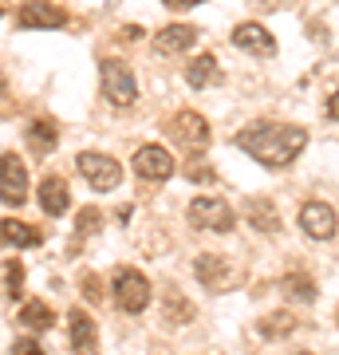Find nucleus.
<instances>
[{"label": "nucleus", "mask_w": 339, "mask_h": 355, "mask_svg": "<svg viewBox=\"0 0 339 355\" xmlns=\"http://www.w3.org/2000/svg\"><path fill=\"white\" fill-rule=\"evenodd\" d=\"M237 146L249 154L252 162H261L264 170H284L304 154L308 146V130L288 127V123H272V119H257L249 127H241Z\"/></svg>", "instance_id": "obj_1"}, {"label": "nucleus", "mask_w": 339, "mask_h": 355, "mask_svg": "<svg viewBox=\"0 0 339 355\" xmlns=\"http://www.w3.org/2000/svg\"><path fill=\"white\" fill-rule=\"evenodd\" d=\"M111 296H114V304H119V312L139 316V312L150 308V280L142 277L139 268L119 265L114 268V277H111Z\"/></svg>", "instance_id": "obj_2"}, {"label": "nucleus", "mask_w": 339, "mask_h": 355, "mask_svg": "<svg viewBox=\"0 0 339 355\" xmlns=\"http://www.w3.org/2000/svg\"><path fill=\"white\" fill-rule=\"evenodd\" d=\"M99 87H103V99L111 103V107H134V99H139L134 71H130L123 60H103L99 64Z\"/></svg>", "instance_id": "obj_3"}, {"label": "nucleus", "mask_w": 339, "mask_h": 355, "mask_svg": "<svg viewBox=\"0 0 339 355\" xmlns=\"http://www.w3.org/2000/svg\"><path fill=\"white\" fill-rule=\"evenodd\" d=\"M166 135L174 146H182L186 154H201L209 146V123H205V114L198 111H177L170 123H166Z\"/></svg>", "instance_id": "obj_4"}, {"label": "nucleus", "mask_w": 339, "mask_h": 355, "mask_svg": "<svg viewBox=\"0 0 339 355\" xmlns=\"http://www.w3.org/2000/svg\"><path fill=\"white\" fill-rule=\"evenodd\" d=\"M189 225L193 229H209V233H229V229L237 225V214H233V205L221 202V198H193L186 209Z\"/></svg>", "instance_id": "obj_5"}, {"label": "nucleus", "mask_w": 339, "mask_h": 355, "mask_svg": "<svg viewBox=\"0 0 339 355\" xmlns=\"http://www.w3.org/2000/svg\"><path fill=\"white\" fill-rule=\"evenodd\" d=\"M76 166H79V174L87 178V186H91V190H99V193L119 190V182H123V166L114 162L111 154L83 150V154L76 158Z\"/></svg>", "instance_id": "obj_6"}, {"label": "nucleus", "mask_w": 339, "mask_h": 355, "mask_svg": "<svg viewBox=\"0 0 339 355\" xmlns=\"http://www.w3.org/2000/svg\"><path fill=\"white\" fill-rule=\"evenodd\" d=\"M0 202L12 205V209L28 202V166L12 150L0 154Z\"/></svg>", "instance_id": "obj_7"}, {"label": "nucleus", "mask_w": 339, "mask_h": 355, "mask_svg": "<svg viewBox=\"0 0 339 355\" xmlns=\"http://www.w3.org/2000/svg\"><path fill=\"white\" fill-rule=\"evenodd\" d=\"M130 166H134V174L146 178V182H166V178H174V170H177V162L170 158V150H166L162 142L139 146L134 158H130Z\"/></svg>", "instance_id": "obj_8"}, {"label": "nucleus", "mask_w": 339, "mask_h": 355, "mask_svg": "<svg viewBox=\"0 0 339 355\" xmlns=\"http://www.w3.org/2000/svg\"><path fill=\"white\" fill-rule=\"evenodd\" d=\"M296 221H300V229L312 237V241H331V237L339 233V217L327 202H304Z\"/></svg>", "instance_id": "obj_9"}, {"label": "nucleus", "mask_w": 339, "mask_h": 355, "mask_svg": "<svg viewBox=\"0 0 339 355\" xmlns=\"http://www.w3.org/2000/svg\"><path fill=\"white\" fill-rule=\"evenodd\" d=\"M20 28H67V12L51 0H24L20 12H16Z\"/></svg>", "instance_id": "obj_10"}, {"label": "nucleus", "mask_w": 339, "mask_h": 355, "mask_svg": "<svg viewBox=\"0 0 339 355\" xmlns=\"http://www.w3.org/2000/svg\"><path fill=\"white\" fill-rule=\"evenodd\" d=\"M193 277L201 280V288L225 292V284L233 280V265H229L221 253H201L198 261H193Z\"/></svg>", "instance_id": "obj_11"}, {"label": "nucleus", "mask_w": 339, "mask_h": 355, "mask_svg": "<svg viewBox=\"0 0 339 355\" xmlns=\"http://www.w3.org/2000/svg\"><path fill=\"white\" fill-rule=\"evenodd\" d=\"M233 48L252 51V55H277V40H272V32H268L264 24L245 20V24L233 28Z\"/></svg>", "instance_id": "obj_12"}, {"label": "nucleus", "mask_w": 339, "mask_h": 355, "mask_svg": "<svg viewBox=\"0 0 339 355\" xmlns=\"http://www.w3.org/2000/svg\"><path fill=\"white\" fill-rule=\"evenodd\" d=\"M36 198H40V205H44L48 217H60V214H67V205H71V186H67V178L48 174L44 182H40Z\"/></svg>", "instance_id": "obj_13"}, {"label": "nucleus", "mask_w": 339, "mask_h": 355, "mask_svg": "<svg viewBox=\"0 0 339 355\" xmlns=\"http://www.w3.org/2000/svg\"><path fill=\"white\" fill-rule=\"evenodd\" d=\"M198 44V28L193 24H166L158 36H154V48L162 51V55H182Z\"/></svg>", "instance_id": "obj_14"}, {"label": "nucleus", "mask_w": 339, "mask_h": 355, "mask_svg": "<svg viewBox=\"0 0 339 355\" xmlns=\"http://www.w3.org/2000/svg\"><path fill=\"white\" fill-rule=\"evenodd\" d=\"M67 331H71V352H95L99 347V328L83 308L67 312Z\"/></svg>", "instance_id": "obj_15"}, {"label": "nucleus", "mask_w": 339, "mask_h": 355, "mask_svg": "<svg viewBox=\"0 0 339 355\" xmlns=\"http://www.w3.org/2000/svg\"><path fill=\"white\" fill-rule=\"evenodd\" d=\"M0 241L12 245V249H32V245L44 241V233L36 225H28V221H16V217H4L0 221Z\"/></svg>", "instance_id": "obj_16"}, {"label": "nucleus", "mask_w": 339, "mask_h": 355, "mask_svg": "<svg viewBox=\"0 0 339 355\" xmlns=\"http://www.w3.org/2000/svg\"><path fill=\"white\" fill-rule=\"evenodd\" d=\"M245 217H249V225L261 229V233H277L280 229V214L268 198H249V202H245Z\"/></svg>", "instance_id": "obj_17"}, {"label": "nucleus", "mask_w": 339, "mask_h": 355, "mask_svg": "<svg viewBox=\"0 0 339 355\" xmlns=\"http://www.w3.org/2000/svg\"><path fill=\"white\" fill-rule=\"evenodd\" d=\"M186 83H189L193 91L221 83V67H217V60H214V55H193V64L186 67Z\"/></svg>", "instance_id": "obj_18"}, {"label": "nucleus", "mask_w": 339, "mask_h": 355, "mask_svg": "<svg viewBox=\"0 0 339 355\" xmlns=\"http://www.w3.org/2000/svg\"><path fill=\"white\" fill-rule=\"evenodd\" d=\"M24 139H28V146H32L36 154H51V150H55V142H60V130H55L51 119H36V123L28 127Z\"/></svg>", "instance_id": "obj_19"}, {"label": "nucleus", "mask_w": 339, "mask_h": 355, "mask_svg": "<svg viewBox=\"0 0 339 355\" xmlns=\"http://www.w3.org/2000/svg\"><path fill=\"white\" fill-rule=\"evenodd\" d=\"M162 300H166L162 320L170 324V328H182V324H189V320H193V304H189V300H186V296H182L177 288H166Z\"/></svg>", "instance_id": "obj_20"}, {"label": "nucleus", "mask_w": 339, "mask_h": 355, "mask_svg": "<svg viewBox=\"0 0 339 355\" xmlns=\"http://www.w3.org/2000/svg\"><path fill=\"white\" fill-rule=\"evenodd\" d=\"M20 324L40 336V331H48L51 324H55V312H51V304H44V300H28V304L20 308Z\"/></svg>", "instance_id": "obj_21"}, {"label": "nucleus", "mask_w": 339, "mask_h": 355, "mask_svg": "<svg viewBox=\"0 0 339 355\" xmlns=\"http://www.w3.org/2000/svg\"><path fill=\"white\" fill-rule=\"evenodd\" d=\"M280 288L288 300H300V304H312L315 300V280L308 272H288V277L280 280Z\"/></svg>", "instance_id": "obj_22"}, {"label": "nucleus", "mask_w": 339, "mask_h": 355, "mask_svg": "<svg viewBox=\"0 0 339 355\" xmlns=\"http://www.w3.org/2000/svg\"><path fill=\"white\" fill-rule=\"evenodd\" d=\"M292 331H296V316H292V312H272V316L261 320L264 340H288Z\"/></svg>", "instance_id": "obj_23"}, {"label": "nucleus", "mask_w": 339, "mask_h": 355, "mask_svg": "<svg viewBox=\"0 0 339 355\" xmlns=\"http://www.w3.org/2000/svg\"><path fill=\"white\" fill-rule=\"evenodd\" d=\"M99 229H103V214L95 209V205L79 209V217H76V233L79 237H91V233H99Z\"/></svg>", "instance_id": "obj_24"}, {"label": "nucleus", "mask_w": 339, "mask_h": 355, "mask_svg": "<svg viewBox=\"0 0 339 355\" xmlns=\"http://www.w3.org/2000/svg\"><path fill=\"white\" fill-rule=\"evenodd\" d=\"M4 272H8L4 292H8L12 300H20V296H24V265H20V261H8V265H4Z\"/></svg>", "instance_id": "obj_25"}, {"label": "nucleus", "mask_w": 339, "mask_h": 355, "mask_svg": "<svg viewBox=\"0 0 339 355\" xmlns=\"http://www.w3.org/2000/svg\"><path fill=\"white\" fill-rule=\"evenodd\" d=\"M79 284H83V300H91V304H99V300H103V284H99V277H95V272H83V277H79Z\"/></svg>", "instance_id": "obj_26"}, {"label": "nucleus", "mask_w": 339, "mask_h": 355, "mask_svg": "<svg viewBox=\"0 0 339 355\" xmlns=\"http://www.w3.org/2000/svg\"><path fill=\"white\" fill-rule=\"evenodd\" d=\"M186 178H189V182H201V186H205V182H217V170H214V166H205V162H189V166H186Z\"/></svg>", "instance_id": "obj_27"}, {"label": "nucleus", "mask_w": 339, "mask_h": 355, "mask_svg": "<svg viewBox=\"0 0 339 355\" xmlns=\"http://www.w3.org/2000/svg\"><path fill=\"white\" fill-rule=\"evenodd\" d=\"M12 352L16 355H36L40 352V340H36V336H20V340L12 343Z\"/></svg>", "instance_id": "obj_28"}, {"label": "nucleus", "mask_w": 339, "mask_h": 355, "mask_svg": "<svg viewBox=\"0 0 339 355\" xmlns=\"http://www.w3.org/2000/svg\"><path fill=\"white\" fill-rule=\"evenodd\" d=\"M166 8H198L201 0H162Z\"/></svg>", "instance_id": "obj_29"}, {"label": "nucleus", "mask_w": 339, "mask_h": 355, "mask_svg": "<svg viewBox=\"0 0 339 355\" xmlns=\"http://www.w3.org/2000/svg\"><path fill=\"white\" fill-rule=\"evenodd\" d=\"M327 114H331V119H336V123H339V91H336V95H331V99H327Z\"/></svg>", "instance_id": "obj_30"}, {"label": "nucleus", "mask_w": 339, "mask_h": 355, "mask_svg": "<svg viewBox=\"0 0 339 355\" xmlns=\"http://www.w3.org/2000/svg\"><path fill=\"white\" fill-rule=\"evenodd\" d=\"M119 36H123V40H139V36H142V28H139V24H130V28H123Z\"/></svg>", "instance_id": "obj_31"}, {"label": "nucleus", "mask_w": 339, "mask_h": 355, "mask_svg": "<svg viewBox=\"0 0 339 355\" xmlns=\"http://www.w3.org/2000/svg\"><path fill=\"white\" fill-rule=\"evenodd\" d=\"M0 16H4V8H0Z\"/></svg>", "instance_id": "obj_32"}]
</instances>
